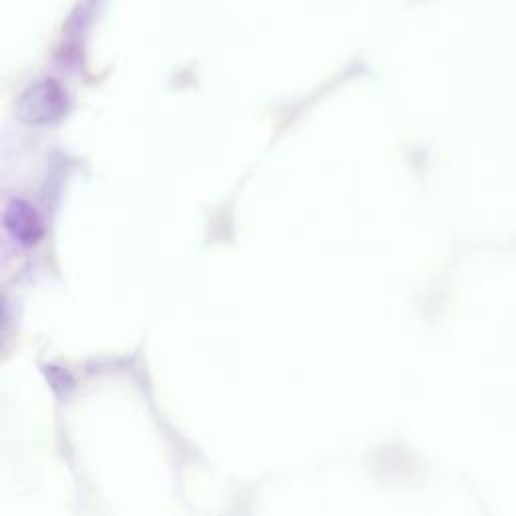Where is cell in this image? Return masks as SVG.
Returning <instances> with one entry per match:
<instances>
[{"instance_id":"6da1fadb","label":"cell","mask_w":516,"mask_h":516,"mask_svg":"<svg viewBox=\"0 0 516 516\" xmlns=\"http://www.w3.org/2000/svg\"><path fill=\"white\" fill-rule=\"evenodd\" d=\"M10 222H14V228H12L14 236L25 238V240H29V243L36 238V234H38V224H36L34 214L29 210V206L16 204V202H14V204L10 206V210L6 212V224H10Z\"/></svg>"}]
</instances>
